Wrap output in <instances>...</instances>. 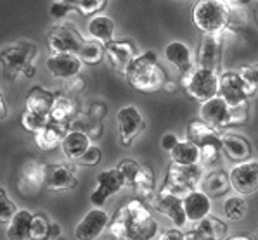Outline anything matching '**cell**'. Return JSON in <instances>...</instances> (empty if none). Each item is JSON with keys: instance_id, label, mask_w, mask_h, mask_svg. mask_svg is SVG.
Instances as JSON below:
<instances>
[{"instance_id": "cell-29", "label": "cell", "mask_w": 258, "mask_h": 240, "mask_svg": "<svg viewBox=\"0 0 258 240\" xmlns=\"http://www.w3.org/2000/svg\"><path fill=\"white\" fill-rule=\"evenodd\" d=\"M31 219L33 214L26 209L16 211L13 219L9 221L7 226V238L11 240H26L30 238V230H31Z\"/></svg>"}, {"instance_id": "cell-41", "label": "cell", "mask_w": 258, "mask_h": 240, "mask_svg": "<svg viewBox=\"0 0 258 240\" xmlns=\"http://www.w3.org/2000/svg\"><path fill=\"white\" fill-rule=\"evenodd\" d=\"M16 211H18V207L7 195L0 197V223H9L16 214Z\"/></svg>"}, {"instance_id": "cell-4", "label": "cell", "mask_w": 258, "mask_h": 240, "mask_svg": "<svg viewBox=\"0 0 258 240\" xmlns=\"http://www.w3.org/2000/svg\"><path fill=\"white\" fill-rule=\"evenodd\" d=\"M37 56L38 47L31 42H18L16 45L0 50V64L4 68V76L9 81H16L19 74L26 78H33L37 73L33 66Z\"/></svg>"}, {"instance_id": "cell-30", "label": "cell", "mask_w": 258, "mask_h": 240, "mask_svg": "<svg viewBox=\"0 0 258 240\" xmlns=\"http://www.w3.org/2000/svg\"><path fill=\"white\" fill-rule=\"evenodd\" d=\"M172 163L177 164H200V147L190 140H178L170 151Z\"/></svg>"}, {"instance_id": "cell-12", "label": "cell", "mask_w": 258, "mask_h": 240, "mask_svg": "<svg viewBox=\"0 0 258 240\" xmlns=\"http://www.w3.org/2000/svg\"><path fill=\"white\" fill-rule=\"evenodd\" d=\"M139 56L137 47L132 40H111L104 45V57L109 66L118 73L125 74L126 68L132 64V61Z\"/></svg>"}, {"instance_id": "cell-31", "label": "cell", "mask_w": 258, "mask_h": 240, "mask_svg": "<svg viewBox=\"0 0 258 240\" xmlns=\"http://www.w3.org/2000/svg\"><path fill=\"white\" fill-rule=\"evenodd\" d=\"M75 114H77V105H75V102L71 100L70 97L61 95V92H55V100L49 114L50 121L68 125L70 121L73 119Z\"/></svg>"}, {"instance_id": "cell-33", "label": "cell", "mask_w": 258, "mask_h": 240, "mask_svg": "<svg viewBox=\"0 0 258 240\" xmlns=\"http://www.w3.org/2000/svg\"><path fill=\"white\" fill-rule=\"evenodd\" d=\"M154 187H156V183H154V173L149 166L144 164V166L139 168L136 182H134V188H136V192L141 197L151 199L154 195Z\"/></svg>"}, {"instance_id": "cell-6", "label": "cell", "mask_w": 258, "mask_h": 240, "mask_svg": "<svg viewBox=\"0 0 258 240\" xmlns=\"http://www.w3.org/2000/svg\"><path fill=\"white\" fill-rule=\"evenodd\" d=\"M203 180V168L200 164H177L170 163L165 182L161 185V194H173L184 197L196 190Z\"/></svg>"}, {"instance_id": "cell-22", "label": "cell", "mask_w": 258, "mask_h": 240, "mask_svg": "<svg viewBox=\"0 0 258 240\" xmlns=\"http://www.w3.org/2000/svg\"><path fill=\"white\" fill-rule=\"evenodd\" d=\"M220 147L222 152L232 161V163H244L251 156V144L241 135H234V133H227V135L220 137Z\"/></svg>"}, {"instance_id": "cell-34", "label": "cell", "mask_w": 258, "mask_h": 240, "mask_svg": "<svg viewBox=\"0 0 258 240\" xmlns=\"http://www.w3.org/2000/svg\"><path fill=\"white\" fill-rule=\"evenodd\" d=\"M77 56L80 57V61L85 62V64L97 66L99 62L102 61V57H104V45H102L101 42L90 38V40L83 42V45L80 47Z\"/></svg>"}, {"instance_id": "cell-16", "label": "cell", "mask_w": 258, "mask_h": 240, "mask_svg": "<svg viewBox=\"0 0 258 240\" xmlns=\"http://www.w3.org/2000/svg\"><path fill=\"white\" fill-rule=\"evenodd\" d=\"M222 33L205 35L196 56V66L218 71L222 61Z\"/></svg>"}, {"instance_id": "cell-10", "label": "cell", "mask_w": 258, "mask_h": 240, "mask_svg": "<svg viewBox=\"0 0 258 240\" xmlns=\"http://www.w3.org/2000/svg\"><path fill=\"white\" fill-rule=\"evenodd\" d=\"M116 123H118V135H120L121 145L128 147L134 144V140L144 132L146 121L137 107L126 105L116 112Z\"/></svg>"}, {"instance_id": "cell-49", "label": "cell", "mask_w": 258, "mask_h": 240, "mask_svg": "<svg viewBox=\"0 0 258 240\" xmlns=\"http://www.w3.org/2000/svg\"><path fill=\"white\" fill-rule=\"evenodd\" d=\"M62 235V228L59 223L50 221V230H49V238H59Z\"/></svg>"}, {"instance_id": "cell-53", "label": "cell", "mask_w": 258, "mask_h": 240, "mask_svg": "<svg viewBox=\"0 0 258 240\" xmlns=\"http://www.w3.org/2000/svg\"><path fill=\"white\" fill-rule=\"evenodd\" d=\"M229 240H249L251 237H248V235H232V237H225Z\"/></svg>"}, {"instance_id": "cell-27", "label": "cell", "mask_w": 258, "mask_h": 240, "mask_svg": "<svg viewBox=\"0 0 258 240\" xmlns=\"http://www.w3.org/2000/svg\"><path fill=\"white\" fill-rule=\"evenodd\" d=\"M185 137H187V140L194 142L198 147H201V145L206 144H220L222 135L217 132V128L210 127L203 119H192L187 125Z\"/></svg>"}, {"instance_id": "cell-50", "label": "cell", "mask_w": 258, "mask_h": 240, "mask_svg": "<svg viewBox=\"0 0 258 240\" xmlns=\"http://www.w3.org/2000/svg\"><path fill=\"white\" fill-rule=\"evenodd\" d=\"M231 9H241V7H246L253 2V0H224Z\"/></svg>"}, {"instance_id": "cell-20", "label": "cell", "mask_w": 258, "mask_h": 240, "mask_svg": "<svg viewBox=\"0 0 258 240\" xmlns=\"http://www.w3.org/2000/svg\"><path fill=\"white\" fill-rule=\"evenodd\" d=\"M182 202H184V212L185 218H187V223H196L200 219L206 218L212 211V199H210L208 194H205L203 190H192L189 192L187 195L182 197Z\"/></svg>"}, {"instance_id": "cell-7", "label": "cell", "mask_w": 258, "mask_h": 240, "mask_svg": "<svg viewBox=\"0 0 258 240\" xmlns=\"http://www.w3.org/2000/svg\"><path fill=\"white\" fill-rule=\"evenodd\" d=\"M180 85L189 97L198 102H206L218 95V73L206 68H192L182 74Z\"/></svg>"}, {"instance_id": "cell-13", "label": "cell", "mask_w": 258, "mask_h": 240, "mask_svg": "<svg viewBox=\"0 0 258 240\" xmlns=\"http://www.w3.org/2000/svg\"><path fill=\"white\" fill-rule=\"evenodd\" d=\"M125 187V182H123V176L120 170L116 168H111V170H106L97 175V187L90 195V202L95 207H102L111 195H114L118 190Z\"/></svg>"}, {"instance_id": "cell-51", "label": "cell", "mask_w": 258, "mask_h": 240, "mask_svg": "<svg viewBox=\"0 0 258 240\" xmlns=\"http://www.w3.org/2000/svg\"><path fill=\"white\" fill-rule=\"evenodd\" d=\"M7 114H9V111H7V104H6V99H4L2 92H0V119H6Z\"/></svg>"}, {"instance_id": "cell-2", "label": "cell", "mask_w": 258, "mask_h": 240, "mask_svg": "<svg viewBox=\"0 0 258 240\" xmlns=\"http://www.w3.org/2000/svg\"><path fill=\"white\" fill-rule=\"evenodd\" d=\"M125 78L132 88L142 93H154L166 83V73L153 50H146L134 59L125 71Z\"/></svg>"}, {"instance_id": "cell-47", "label": "cell", "mask_w": 258, "mask_h": 240, "mask_svg": "<svg viewBox=\"0 0 258 240\" xmlns=\"http://www.w3.org/2000/svg\"><path fill=\"white\" fill-rule=\"evenodd\" d=\"M177 142H178L177 135H173V133H165L163 139H161V149L166 152H170L177 145Z\"/></svg>"}, {"instance_id": "cell-44", "label": "cell", "mask_w": 258, "mask_h": 240, "mask_svg": "<svg viewBox=\"0 0 258 240\" xmlns=\"http://www.w3.org/2000/svg\"><path fill=\"white\" fill-rule=\"evenodd\" d=\"M239 74L244 78L246 81H248L249 85H253L258 90V62H256V64H249V66L241 68Z\"/></svg>"}, {"instance_id": "cell-19", "label": "cell", "mask_w": 258, "mask_h": 240, "mask_svg": "<svg viewBox=\"0 0 258 240\" xmlns=\"http://www.w3.org/2000/svg\"><path fill=\"white\" fill-rule=\"evenodd\" d=\"M47 69L57 80H70V78L80 74L82 64L80 57L75 54H50L47 57Z\"/></svg>"}, {"instance_id": "cell-21", "label": "cell", "mask_w": 258, "mask_h": 240, "mask_svg": "<svg viewBox=\"0 0 258 240\" xmlns=\"http://www.w3.org/2000/svg\"><path fill=\"white\" fill-rule=\"evenodd\" d=\"M42 187H45V164L30 161L21 168L19 188L26 194H37Z\"/></svg>"}, {"instance_id": "cell-14", "label": "cell", "mask_w": 258, "mask_h": 240, "mask_svg": "<svg viewBox=\"0 0 258 240\" xmlns=\"http://www.w3.org/2000/svg\"><path fill=\"white\" fill-rule=\"evenodd\" d=\"M78 185L77 168L66 163H52L45 166V187L50 192L71 190Z\"/></svg>"}, {"instance_id": "cell-43", "label": "cell", "mask_w": 258, "mask_h": 240, "mask_svg": "<svg viewBox=\"0 0 258 240\" xmlns=\"http://www.w3.org/2000/svg\"><path fill=\"white\" fill-rule=\"evenodd\" d=\"M70 11H73V7H71L68 2H64V0H57V2H54L52 6H50L49 13L54 19H62L66 14H70Z\"/></svg>"}, {"instance_id": "cell-26", "label": "cell", "mask_w": 258, "mask_h": 240, "mask_svg": "<svg viewBox=\"0 0 258 240\" xmlns=\"http://www.w3.org/2000/svg\"><path fill=\"white\" fill-rule=\"evenodd\" d=\"M54 100H55V92H50V90H45V88H42V86L35 85L33 88H30L26 93L25 109L31 112L47 114V116H49Z\"/></svg>"}, {"instance_id": "cell-40", "label": "cell", "mask_w": 258, "mask_h": 240, "mask_svg": "<svg viewBox=\"0 0 258 240\" xmlns=\"http://www.w3.org/2000/svg\"><path fill=\"white\" fill-rule=\"evenodd\" d=\"M222 154V147L220 144H206L200 147V164H215L218 161V157Z\"/></svg>"}, {"instance_id": "cell-11", "label": "cell", "mask_w": 258, "mask_h": 240, "mask_svg": "<svg viewBox=\"0 0 258 240\" xmlns=\"http://www.w3.org/2000/svg\"><path fill=\"white\" fill-rule=\"evenodd\" d=\"M229 180H231V188L236 194H255L258 190V163L256 161L237 163V166H234L229 173Z\"/></svg>"}, {"instance_id": "cell-15", "label": "cell", "mask_w": 258, "mask_h": 240, "mask_svg": "<svg viewBox=\"0 0 258 240\" xmlns=\"http://www.w3.org/2000/svg\"><path fill=\"white\" fill-rule=\"evenodd\" d=\"M108 223H109L108 212L104 209L95 207V209L87 212L82 218V221L77 225V228H75V237L78 240H94L108 228Z\"/></svg>"}, {"instance_id": "cell-23", "label": "cell", "mask_w": 258, "mask_h": 240, "mask_svg": "<svg viewBox=\"0 0 258 240\" xmlns=\"http://www.w3.org/2000/svg\"><path fill=\"white\" fill-rule=\"evenodd\" d=\"M90 147V137L83 130H70L61 142L62 154L68 161H80L83 152Z\"/></svg>"}, {"instance_id": "cell-48", "label": "cell", "mask_w": 258, "mask_h": 240, "mask_svg": "<svg viewBox=\"0 0 258 240\" xmlns=\"http://www.w3.org/2000/svg\"><path fill=\"white\" fill-rule=\"evenodd\" d=\"M158 238H160V240H184V231H180V228L165 230Z\"/></svg>"}, {"instance_id": "cell-55", "label": "cell", "mask_w": 258, "mask_h": 240, "mask_svg": "<svg viewBox=\"0 0 258 240\" xmlns=\"http://www.w3.org/2000/svg\"><path fill=\"white\" fill-rule=\"evenodd\" d=\"M64 2H66V0H64Z\"/></svg>"}, {"instance_id": "cell-25", "label": "cell", "mask_w": 258, "mask_h": 240, "mask_svg": "<svg viewBox=\"0 0 258 240\" xmlns=\"http://www.w3.org/2000/svg\"><path fill=\"white\" fill-rule=\"evenodd\" d=\"M165 57H166V61L175 66L182 74L194 68L192 52H190V49L184 42H178V40L170 42L168 45L165 47Z\"/></svg>"}, {"instance_id": "cell-8", "label": "cell", "mask_w": 258, "mask_h": 240, "mask_svg": "<svg viewBox=\"0 0 258 240\" xmlns=\"http://www.w3.org/2000/svg\"><path fill=\"white\" fill-rule=\"evenodd\" d=\"M256 92L253 85L241 76L236 71H227L218 76V95L222 97L229 105H237L248 102L249 97Z\"/></svg>"}, {"instance_id": "cell-36", "label": "cell", "mask_w": 258, "mask_h": 240, "mask_svg": "<svg viewBox=\"0 0 258 240\" xmlns=\"http://www.w3.org/2000/svg\"><path fill=\"white\" fill-rule=\"evenodd\" d=\"M50 121V116L47 114H38V112H31V111H26L21 114V127L30 133H37L45 127L47 123Z\"/></svg>"}, {"instance_id": "cell-32", "label": "cell", "mask_w": 258, "mask_h": 240, "mask_svg": "<svg viewBox=\"0 0 258 240\" xmlns=\"http://www.w3.org/2000/svg\"><path fill=\"white\" fill-rule=\"evenodd\" d=\"M229 188H231V180H229V173H225L224 170L212 171L203 180V192L210 197H220V195L227 194Z\"/></svg>"}, {"instance_id": "cell-39", "label": "cell", "mask_w": 258, "mask_h": 240, "mask_svg": "<svg viewBox=\"0 0 258 240\" xmlns=\"http://www.w3.org/2000/svg\"><path fill=\"white\" fill-rule=\"evenodd\" d=\"M139 168H141V164H137L136 161H132V159H123L121 163L118 164V170H120L123 182H125L126 187H134Z\"/></svg>"}, {"instance_id": "cell-37", "label": "cell", "mask_w": 258, "mask_h": 240, "mask_svg": "<svg viewBox=\"0 0 258 240\" xmlns=\"http://www.w3.org/2000/svg\"><path fill=\"white\" fill-rule=\"evenodd\" d=\"M66 2L73 7V11H78L83 16H95L108 6V0H66Z\"/></svg>"}, {"instance_id": "cell-5", "label": "cell", "mask_w": 258, "mask_h": 240, "mask_svg": "<svg viewBox=\"0 0 258 240\" xmlns=\"http://www.w3.org/2000/svg\"><path fill=\"white\" fill-rule=\"evenodd\" d=\"M231 7L224 0H198L192 23L203 35L224 33L231 26Z\"/></svg>"}, {"instance_id": "cell-45", "label": "cell", "mask_w": 258, "mask_h": 240, "mask_svg": "<svg viewBox=\"0 0 258 240\" xmlns=\"http://www.w3.org/2000/svg\"><path fill=\"white\" fill-rule=\"evenodd\" d=\"M66 83H64V88L68 90L70 93H80L83 88H85V80L80 76V74H77V76H73V78H70V80H64Z\"/></svg>"}, {"instance_id": "cell-24", "label": "cell", "mask_w": 258, "mask_h": 240, "mask_svg": "<svg viewBox=\"0 0 258 240\" xmlns=\"http://www.w3.org/2000/svg\"><path fill=\"white\" fill-rule=\"evenodd\" d=\"M66 123H55L49 121L40 132L35 133V144L42 151H54V149L61 147V142L66 135Z\"/></svg>"}, {"instance_id": "cell-28", "label": "cell", "mask_w": 258, "mask_h": 240, "mask_svg": "<svg viewBox=\"0 0 258 240\" xmlns=\"http://www.w3.org/2000/svg\"><path fill=\"white\" fill-rule=\"evenodd\" d=\"M90 38L101 42L102 45L109 43L114 40V31H116V23L104 14H95L89 19V25H87Z\"/></svg>"}, {"instance_id": "cell-52", "label": "cell", "mask_w": 258, "mask_h": 240, "mask_svg": "<svg viewBox=\"0 0 258 240\" xmlns=\"http://www.w3.org/2000/svg\"><path fill=\"white\" fill-rule=\"evenodd\" d=\"M163 88L166 90V92H173V90L177 88V85L173 83V81H168V80H166V83H165V86H163Z\"/></svg>"}, {"instance_id": "cell-46", "label": "cell", "mask_w": 258, "mask_h": 240, "mask_svg": "<svg viewBox=\"0 0 258 240\" xmlns=\"http://www.w3.org/2000/svg\"><path fill=\"white\" fill-rule=\"evenodd\" d=\"M106 114H108V111H106L104 104H101V102H94V104H90V107H89V117H90V119L101 121Z\"/></svg>"}, {"instance_id": "cell-17", "label": "cell", "mask_w": 258, "mask_h": 240, "mask_svg": "<svg viewBox=\"0 0 258 240\" xmlns=\"http://www.w3.org/2000/svg\"><path fill=\"white\" fill-rule=\"evenodd\" d=\"M153 207L158 212L165 214L168 219H172L177 228L185 226V223H187V218H185L184 212V202H182V197H178V195L158 192L153 197Z\"/></svg>"}, {"instance_id": "cell-38", "label": "cell", "mask_w": 258, "mask_h": 240, "mask_svg": "<svg viewBox=\"0 0 258 240\" xmlns=\"http://www.w3.org/2000/svg\"><path fill=\"white\" fill-rule=\"evenodd\" d=\"M49 230H50V221L43 214H33L31 219V230H30V238L31 240H45L49 238Z\"/></svg>"}, {"instance_id": "cell-42", "label": "cell", "mask_w": 258, "mask_h": 240, "mask_svg": "<svg viewBox=\"0 0 258 240\" xmlns=\"http://www.w3.org/2000/svg\"><path fill=\"white\" fill-rule=\"evenodd\" d=\"M101 159H102L101 149L95 147V145H90V147L83 152V156L80 157V163L85 164V166H97V164L101 163Z\"/></svg>"}, {"instance_id": "cell-3", "label": "cell", "mask_w": 258, "mask_h": 240, "mask_svg": "<svg viewBox=\"0 0 258 240\" xmlns=\"http://www.w3.org/2000/svg\"><path fill=\"white\" fill-rule=\"evenodd\" d=\"M249 117L248 102L237 105H229L220 95L212 97L210 100L201 102L200 119L208 123L213 128H229L244 125Z\"/></svg>"}, {"instance_id": "cell-18", "label": "cell", "mask_w": 258, "mask_h": 240, "mask_svg": "<svg viewBox=\"0 0 258 240\" xmlns=\"http://www.w3.org/2000/svg\"><path fill=\"white\" fill-rule=\"evenodd\" d=\"M227 223L208 214L196 221V226L190 228L187 233H184V240H218L227 237Z\"/></svg>"}, {"instance_id": "cell-9", "label": "cell", "mask_w": 258, "mask_h": 240, "mask_svg": "<svg viewBox=\"0 0 258 240\" xmlns=\"http://www.w3.org/2000/svg\"><path fill=\"white\" fill-rule=\"evenodd\" d=\"M83 42L85 38L71 25L54 26L47 35V45H49L50 54H75L77 56Z\"/></svg>"}, {"instance_id": "cell-54", "label": "cell", "mask_w": 258, "mask_h": 240, "mask_svg": "<svg viewBox=\"0 0 258 240\" xmlns=\"http://www.w3.org/2000/svg\"><path fill=\"white\" fill-rule=\"evenodd\" d=\"M253 14H255V19L258 23V2H255V7H253Z\"/></svg>"}, {"instance_id": "cell-1", "label": "cell", "mask_w": 258, "mask_h": 240, "mask_svg": "<svg viewBox=\"0 0 258 240\" xmlns=\"http://www.w3.org/2000/svg\"><path fill=\"white\" fill-rule=\"evenodd\" d=\"M108 230L118 240H149L158 233V221L141 199H132L114 212Z\"/></svg>"}, {"instance_id": "cell-35", "label": "cell", "mask_w": 258, "mask_h": 240, "mask_svg": "<svg viewBox=\"0 0 258 240\" xmlns=\"http://www.w3.org/2000/svg\"><path fill=\"white\" fill-rule=\"evenodd\" d=\"M246 211H248V204L243 195H232L224 202V214L229 221H237L244 218Z\"/></svg>"}]
</instances>
